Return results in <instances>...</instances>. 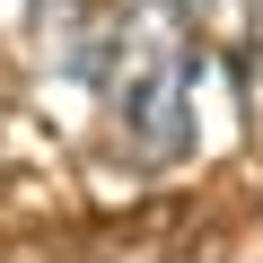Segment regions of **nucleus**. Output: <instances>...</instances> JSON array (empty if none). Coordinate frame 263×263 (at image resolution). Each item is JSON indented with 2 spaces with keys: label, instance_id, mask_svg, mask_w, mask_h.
Listing matches in <instances>:
<instances>
[{
  "label": "nucleus",
  "instance_id": "nucleus-1",
  "mask_svg": "<svg viewBox=\"0 0 263 263\" xmlns=\"http://www.w3.org/2000/svg\"><path fill=\"white\" fill-rule=\"evenodd\" d=\"M79 70L97 79V97L114 105L123 141L141 158H184L193 149V35L176 0H123L105 9L79 44Z\"/></svg>",
  "mask_w": 263,
  "mask_h": 263
},
{
  "label": "nucleus",
  "instance_id": "nucleus-2",
  "mask_svg": "<svg viewBox=\"0 0 263 263\" xmlns=\"http://www.w3.org/2000/svg\"><path fill=\"white\" fill-rule=\"evenodd\" d=\"M176 9H184V35L202 53H219L237 70L263 53V0H176Z\"/></svg>",
  "mask_w": 263,
  "mask_h": 263
}]
</instances>
